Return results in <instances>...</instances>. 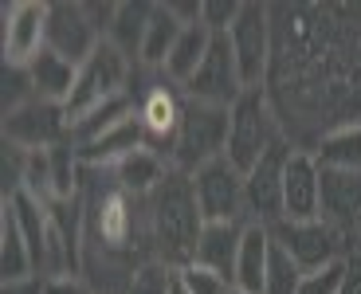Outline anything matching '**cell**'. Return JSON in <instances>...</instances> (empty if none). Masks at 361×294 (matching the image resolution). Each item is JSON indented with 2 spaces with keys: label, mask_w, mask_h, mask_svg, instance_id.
<instances>
[{
  "label": "cell",
  "mask_w": 361,
  "mask_h": 294,
  "mask_svg": "<svg viewBox=\"0 0 361 294\" xmlns=\"http://www.w3.org/2000/svg\"><path fill=\"white\" fill-rule=\"evenodd\" d=\"M145 228H149V247H154L157 263L180 271L197 259L204 216H200L189 173L173 169L169 177L161 180V188L145 200Z\"/></svg>",
  "instance_id": "cell-1"
},
{
  "label": "cell",
  "mask_w": 361,
  "mask_h": 294,
  "mask_svg": "<svg viewBox=\"0 0 361 294\" xmlns=\"http://www.w3.org/2000/svg\"><path fill=\"white\" fill-rule=\"evenodd\" d=\"M228 106H212V102H197L185 98V114H180V130L173 142V169L177 173H197L208 161H216L228 153Z\"/></svg>",
  "instance_id": "cell-2"
},
{
  "label": "cell",
  "mask_w": 361,
  "mask_h": 294,
  "mask_svg": "<svg viewBox=\"0 0 361 294\" xmlns=\"http://www.w3.org/2000/svg\"><path fill=\"white\" fill-rule=\"evenodd\" d=\"M228 114H232V122H228V153L224 157L247 177L255 169V161L279 142L275 122H271V110H267V98H263V87L244 90L232 102Z\"/></svg>",
  "instance_id": "cell-3"
},
{
  "label": "cell",
  "mask_w": 361,
  "mask_h": 294,
  "mask_svg": "<svg viewBox=\"0 0 361 294\" xmlns=\"http://www.w3.org/2000/svg\"><path fill=\"white\" fill-rule=\"evenodd\" d=\"M126 79H130V59L118 51L110 39H102L99 51L90 55L87 63L79 67V82H75L71 98H67V122H79L87 118L90 110L106 106L110 98H122L126 94Z\"/></svg>",
  "instance_id": "cell-4"
},
{
  "label": "cell",
  "mask_w": 361,
  "mask_h": 294,
  "mask_svg": "<svg viewBox=\"0 0 361 294\" xmlns=\"http://www.w3.org/2000/svg\"><path fill=\"white\" fill-rule=\"evenodd\" d=\"M271 235H275L279 247H287V255L302 267V275L350 259V235L338 232L334 223H326V220H307V223L279 220L271 228Z\"/></svg>",
  "instance_id": "cell-5"
},
{
  "label": "cell",
  "mask_w": 361,
  "mask_h": 294,
  "mask_svg": "<svg viewBox=\"0 0 361 294\" xmlns=\"http://www.w3.org/2000/svg\"><path fill=\"white\" fill-rule=\"evenodd\" d=\"M192 192L204 223H228V220H247L244 204V173L235 169L228 157L208 161L204 169L192 173Z\"/></svg>",
  "instance_id": "cell-6"
},
{
  "label": "cell",
  "mask_w": 361,
  "mask_h": 294,
  "mask_svg": "<svg viewBox=\"0 0 361 294\" xmlns=\"http://www.w3.org/2000/svg\"><path fill=\"white\" fill-rule=\"evenodd\" d=\"M290 153L295 149L279 137V142L255 161V169L244 177V204H247V220L252 223L275 228L283 220V177H287Z\"/></svg>",
  "instance_id": "cell-7"
},
{
  "label": "cell",
  "mask_w": 361,
  "mask_h": 294,
  "mask_svg": "<svg viewBox=\"0 0 361 294\" xmlns=\"http://www.w3.org/2000/svg\"><path fill=\"white\" fill-rule=\"evenodd\" d=\"M71 137V122H67V110L44 102V98H32L27 106L4 114V142L16 145L24 153H44L55 149Z\"/></svg>",
  "instance_id": "cell-8"
},
{
  "label": "cell",
  "mask_w": 361,
  "mask_h": 294,
  "mask_svg": "<svg viewBox=\"0 0 361 294\" xmlns=\"http://www.w3.org/2000/svg\"><path fill=\"white\" fill-rule=\"evenodd\" d=\"M244 79H240V63H235V51H232V39L228 32H212V47H208L204 63L197 67L189 82H185V94L197 98V102H212V106H228L240 94H244Z\"/></svg>",
  "instance_id": "cell-9"
},
{
  "label": "cell",
  "mask_w": 361,
  "mask_h": 294,
  "mask_svg": "<svg viewBox=\"0 0 361 294\" xmlns=\"http://www.w3.org/2000/svg\"><path fill=\"white\" fill-rule=\"evenodd\" d=\"M102 36L94 20L87 16V4H71V0H55L47 4V51L63 55L67 63L82 67L90 55L99 51Z\"/></svg>",
  "instance_id": "cell-10"
},
{
  "label": "cell",
  "mask_w": 361,
  "mask_h": 294,
  "mask_svg": "<svg viewBox=\"0 0 361 294\" xmlns=\"http://www.w3.org/2000/svg\"><path fill=\"white\" fill-rule=\"evenodd\" d=\"M228 39H232L235 63H240V79L244 87H263V75H267V51H271V24H267V8L244 0L240 4V16L228 27Z\"/></svg>",
  "instance_id": "cell-11"
},
{
  "label": "cell",
  "mask_w": 361,
  "mask_h": 294,
  "mask_svg": "<svg viewBox=\"0 0 361 294\" xmlns=\"http://www.w3.org/2000/svg\"><path fill=\"white\" fill-rule=\"evenodd\" d=\"M47 47V4L12 0L4 4V67H32Z\"/></svg>",
  "instance_id": "cell-12"
},
{
  "label": "cell",
  "mask_w": 361,
  "mask_h": 294,
  "mask_svg": "<svg viewBox=\"0 0 361 294\" xmlns=\"http://www.w3.org/2000/svg\"><path fill=\"white\" fill-rule=\"evenodd\" d=\"M283 220L287 223L322 220V188H318L314 153H302V149L290 153L287 177H283Z\"/></svg>",
  "instance_id": "cell-13"
},
{
  "label": "cell",
  "mask_w": 361,
  "mask_h": 294,
  "mask_svg": "<svg viewBox=\"0 0 361 294\" xmlns=\"http://www.w3.org/2000/svg\"><path fill=\"white\" fill-rule=\"evenodd\" d=\"M322 220L353 235L361 228V169H318Z\"/></svg>",
  "instance_id": "cell-14"
},
{
  "label": "cell",
  "mask_w": 361,
  "mask_h": 294,
  "mask_svg": "<svg viewBox=\"0 0 361 294\" xmlns=\"http://www.w3.org/2000/svg\"><path fill=\"white\" fill-rule=\"evenodd\" d=\"M180 114H185V102L173 94V87L165 82H154V87L142 94V106H137V122L145 130V142L149 149L154 145H169L177 142V130H180Z\"/></svg>",
  "instance_id": "cell-15"
},
{
  "label": "cell",
  "mask_w": 361,
  "mask_h": 294,
  "mask_svg": "<svg viewBox=\"0 0 361 294\" xmlns=\"http://www.w3.org/2000/svg\"><path fill=\"white\" fill-rule=\"evenodd\" d=\"M142 145H149V142H145V130H142V122H137V114H134V118H126V122L110 125L106 134H99L94 142L75 145V149H79L82 169H114L118 161H126L130 153L142 149Z\"/></svg>",
  "instance_id": "cell-16"
},
{
  "label": "cell",
  "mask_w": 361,
  "mask_h": 294,
  "mask_svg": "<svg viewBox=\"0 0 361 294\" xmlns=\"http://www.w3.org/2000/svg\"><path fill=\"white\" fill-rule=\"evenodd\" d=\"M252 220H228V223H204L200 232V243H197V259L200 267L216 271L232 283L235 275V259H240V243H244V228Z\"/></svg>",
  "instance_id": "cell-17"
},
{
  "label": "cell",
  "mask_w": 361,
  "mask_h": 294,
  "mask_svg": "<svg viewBox=\"0 0 361 294\" xmlns=\"http://www.w3.org/2000/svg\"><path fill=\"white\" fill-rule=\"evenodd\" d=\"M271 243H275V240H271V228H263V223H247V228H244V243H240V259H235V275H232L235 290L263 294Z\"/></svg>",
  "instance_id": "cell-18"
},
{
  "label": "cell",
  "mask_w": 361,
  "mask_h": 294,
  "mask_svg": "<svg viewBox=\"0 0 361 294\" xmlns=\"http://www.w3.org/2000/svg\"><path fill=\"white\" fill-rule=\"evenodd\" d=\"M173 173V165H165L161 153L149 149V145H142V149H134L126 161H118L114 165V177L118 185L126 188L130 196H137V200H149V196L161 188V180Z\"/></svg>",
  "instance_id": "cell-19"
},
{
  "label": "cell",
  "mask_w": 361,
  "mask_h": 294,
  "mask_svg": "<svg viewBox=\"0 0 361 294\" xmlns=\"http://www.w3.org/2000/svg\"><path fill=\"white\" fill-rule=\"evenodd\" d=\"M27 75H32L36 98H44V102H55V106H67V98H71L75 82H79V67H75V63H67L63 55L47 51V47L36 55V59H32Z\"/></svg>",
  "instance_id": "cell-20"
},
{
  "label": "cell",
  "mask_w": 361,
  "mask_h": 294,
  "mask_svg": "<svg viewBox=\"0 0 361 294\" xmlns=\"http://www.w3.org/2000/svg\"><path fill=\"white\" fill-rule=\"evenodd\" d=\"M0 275H4V283H16V278L36 275L32 251H27V240H24V232H20V220H16L12 200H4V208H0Z\"/></svg>",
  "instance_id": "cell-21"
},
{
  "label": "cell",
  "mask_w": 361,
  "mask_h": 294,
  "mask_svg": "<svg viewBox=\"0 0 361 294\" xmlns=\"http://www.w3.org/2000/svg\"><path fill=\"white\" fill-rule=\"evenodd\" d=\"M208 47H212V27H208V24H189L185 32H180V39L173 44V51H169V59H165L161 71L169 75L173 82L185 87V82L197 75V67L204 63Z\"/></svg>",
  "instance_id": "cell-22"
},
{
  "label": "cell",
  "mask_w": 361,
  "mask_h": 294,
  "mask_svg": "<svg viewBox=\"0 0 361 294\" xmlns=\"http://www.w3.org/2000/svg\"><path fill=\"white\" fill-rule=\"evenodd\" d=\"M180 32H185V24H180V20L169 12V4H154L149 24H145L142 55H137V59L149 63V67H165V59H169L173 44L180 39Z\"/></svg>",
  "instance_id": "cell-23"
},
{
  "label": "cell",
  "mask_w": 361,
  "mask_h": 294,
  "mask_svg": "<svg viewBox=\"0 0 361 294\" xmlns=\"http://www.w3.org/2000/svg\"><path fill=\"white\" fill-rule=\"evenodd\" d=\"M149 12H154V4H142V0H137V4H134V0H122V4H118L114 27H110V44L126 55V59L142 55V39H145Z\"/></svg>",
  "instance_id": "cell-24"
},
{
  "label": "cell",
  "mask_w": 361,
  "mask_h": 294,
  "mask_svg": "<svg viewBox=\"0 0 361 294\" xmlns=\"http://www.w3.org/2000/svg\"><path fill=\"white\" fill-rule=\"evenodd\" d=\"M318 169H361V125H342L314 149Z\"/></svg>",
  "instance_id": "cell-25"
},
{
  "label": "cell",
  "mask_w": 361,
  "mask_h": 294,
  "mask_svg": "<svg viewBox=\"0 0 361 294\" xmlns=\"http://www.w3.org/2000/svg\"><path fill=\"white\" fill-rule=\"evenodd\" d=\"M275 240V235H271ZM302 286V267L287 255V247L271 243V259H267V283H263V294H298Z\"/></svg>",
  "instance_id": "cell-26"
},
{
  "label": "cell",
  "mask_w": 361,
  "mask_h": 294,
  "mask_svg": "<svg viewBox=\"0 0 361 294\" xmlns=\"http://www.w3.org/2000/svg\"><path fill=\"white\" fill-rule=\"evenodd\" d=\"M173 290V267H165V263H142L134 275V283H130L126 294H169Z\"/></svg>",
  "instance_id": "cell-27"
},
{
  "label": "cell",
  "mask_w": 361,
  "mask_h": 294,
  "mask_svg": "<svg viewBox=\"0 0 361 294\" xmlns=\"http://www.w3.org/2000/svg\"><path fill=\"white\" fill-rule=\"evenodd\" d=\"M32 98H36V87H32L27 67H4V114L27 106Z\"/></svg>",
  "instance_id": "cell-28"
},
{
  "label": "cell",
  "mask_w": 361,
  "mask_h": 294,
  "mask_svg": "<svg viewBox=\"0 0 361 294\" xmlns=\"http://www.w3.org/2000/svg\"><path fill=\"white\" fill-rule=\"evenodd\" d=\"M177 275H180V283H185V290H189V294H228V290H232V283H228L224 275L200 267V263L180 267Z\"/></svg>",
  "instance_id": "cell-29"
},
{
  "label": "cell",
  "mask_w": 361,
  "mask_h": 294,
  "mask_svg": "<svg viewBox=\"0 0 361 294\" xmlns=\"http://www.w3.org/2000/svg\"><path fill=\"white\" fill-rule=\"evenodd\" d=\"M345 283V259L342 263H330V267L322 271H310V275H302V286H298V294H338Z\"/></svg>",
  "instance_id": "cell-30"
},
{
  "label": "cell",
  "mask_w": 361,
  "mask_h": 294,
  "mask_svg": "<svg viewBox=\"0 0 361 294\" xmlns=\"http://www.w3.org/2000/svg\"><path fill=\"white\" fill-rule=\"evenodd\" d=\"M240 16V4H228V0H204V24L212 32H228Z\"/></svg>",
  "instance_id": "cell-31"
},
{
  "label": "cell",
  "mask_w": 361,
  "mask_h": 294,
  "mask_svg": "<svg viewBox=\"0 0 361 294\" xmlns=\"http://www.w3.org/2000/svg\"><path fill=\"white\" fill-rule=\"evenodd\" d=\"M44 294H94V290H90V283L82 275H55V278H47Z\"/></svg>",
  "instance_id": "cell-32"
},
{
  "label": "cell",
  "mask_w": 361,
  "mask_h": 294,
  "mask_svg": "<svg viewBox=\"0 0 361 294\" xmlns=\"http://www.w3.org/2000/svg\"><path fill=\"white\" fill-rule=\"evenodd\" d=\"M338 294H361V251H350L345 259V283Z\"/></svg>",
  "instance_id": "cell-33"
},
{
  "label": "cell",
  "mask_w": 361,
  "mask_h": 294,
  "mask_svg": "<svg viewBox=\"0 0 361 294\" xmlns=\"http://www.w3.org/2000/svg\"><path fill=\"white\" fill-rule=\"evenodd\" d=\"M44 290H47L44 275H27V278H16V283H4L0 294H44Z\"/></svg>",
  "instance_id": "cell-34"
},
{
  "label": "cell",
  "mask_w": 361,
  "mask_h": 294,
  "mask_svg": "<svg viewBox=\"0 0 361 294\" xmlns=\"http://www.w3.org/2000/svg\"><path fill=\"white\" fill-rule=\"evenodd\" d=\"M169 294H189V290H185V283H180L177 271H173V290H169Z\"/></svg>",
  "instance_id": "cell-35"
},
{
  "label": "cell",
  "mask_w": 361,
  "mask_h": 294,
  "mask_svg": "<svg viewBox=\"0 0 361 294\" xmlns=\"http://www.w3.org/2000/svg\"><path fill=\"white\" fill-rule=\"evenodd\" d=\"M228 294H244V290H235V286H232V290H228Z\"/></svg>",
  "instance_id": "cell-36"
},
{
  "label": "cell",
  "mask_w": 361,
  "mask_h": 294,
  "mask_svg": "<svg viewBox=\"0 0 361 294\" xmlns=\"http://www.w3.org/2000/svg\"><path fill=\"white\" fill-rule=\"evenodd\" d=\"M357 240H361V228H357Z\"/></svg>",
  "instance_id": "cell-37"
}]
</instances>
